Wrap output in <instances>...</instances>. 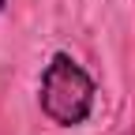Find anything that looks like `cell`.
Masks as SVG:
<instances>
[{
    "label": "cell",
    "instance_id": "obj_1",
    "mask_svg": "<svg viewBox=\"0 0 135 135\" xmlns=\"http://www.w3.org/2000/svg\"><path fill=\"white\" fill-rule=\"evenodd\" d=\"M98 105V83L68 49H56L38 75V109L53 128L90 124Z\"/></svg>",
    "mask_w": 135,
    "mask_h": 135
},
{
    "label": "cell",
    "instance_id": "obj_2",
    "mask_svg": "<svg viewBox=\"0 0 135 135\" xmlns=\"http://www.w3.org/2000/svg\"><path fill=\"white\" fill-rule=\"evenodd\" d=\"M4 8H8V0H0V11H4Z\"/></svg>",
    "mask_w": 135,
    "mask_h": 135
}]
</instances>
